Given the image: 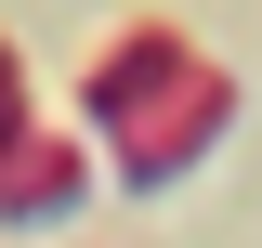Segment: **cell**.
I'll list each match as a JSON object with an SVG mask.
<instances>
[{
    "label": "cell",
    "mask_w": 262,
    "mask_h": 248,
    "mask_svg": "<svg viewBox=\"0 0 262 248\" xmlns=\"http://www.w3.org/2000/svg\"><path fill=\"white\" fill-rule=\"evenodd\" d=\"M0 170H13V183H0L13 222H53L66 196H79V157H66V144H27V157H0Z\"/></svg>",
    "instance_id": "1"
}]
</instances>
